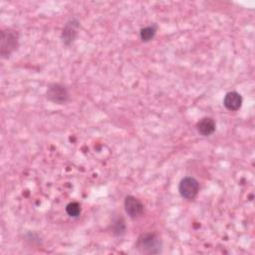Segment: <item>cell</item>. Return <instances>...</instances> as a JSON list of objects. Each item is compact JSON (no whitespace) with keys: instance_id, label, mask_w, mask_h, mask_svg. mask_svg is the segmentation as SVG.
<instances>
[{"instance_id":"6da1fadb","label":"cell","mask_w":255,"mask_h":255,"mask_svg":"<svg viewBox=\"0 0 255 255\" xmlns=\"http://www.w3.org/2000/svg\"><path fill=\"white\" fill-rule=\"evenodd\" d=\"M135 247L143 254H157L161 250V240L154 233H143L137 238Z\"/></svg>"},{"instance_id":"52a82bcc","label":"cell","mask_w":255,"mask_h":255,"mask_svg":"<svg viewBox=\"0 0 255 255\" xmlns=\"http://www.w3.org/2000/svg\"><path fill=\"white\" fill-rule=\"evenodd\" d=\"M223 105L229 111H237L241 108L242 97L237 92H228L223 99Z\"/></svg>"},{"instance_id":"5b68a950","label":"cell","mask_w":255,"mask_h":255,"mask_svg":"<svg viewBox=\"0 0 255 255\" xmlns=\"http://www.w3.org/2000/svg\"><path fill=\"white\" fill-rule=\"evenodd\" d=\"M125 209L128 215L132 218H138L142 215L143 213V204L134 196L132 195H128L125 198Z\"/></svg>"},{"instance_id":"9c48e42d","label":"cell","mask_w":255,"mask_h":255,"mask_svg":"<svg viewBox=\"0 0 255 255\" xmlns=\"http://www.w3.org/2000/svg\"><path fill=\"white\" fill-rule=\"evenodd\" d=\"M155 33H156V25L155 24L150 25V26H146V27L142 28L139 32L140 39L143 42H148L154 37Z\"/></svg>"},{"instance_id":"ba28073f","label":"cell","mask_w":255,"mask_h":255,"mask_svg":"<svg viewBox=\"0 0 255 255\" xmlns=\"http://www.w3.org/2000/svg\"><path fill=\"white\" fill-rule=\"evenodd\" d=\"M196 128L201 135L208 136L215 131L216 124L212 118L205 117V118H202L199 122H197Z\"/></svg>"},{"instance_id":"30bf717a","label":"cell","mask_w":255,"mask_h":255,"mask_svg":"<svg viewBox=\"0 0 255 255\" xmlns=\"http://www.w3.org/2000/svg\"><path fill=\"white\" fill-rule=\"evenodd\" d=\"M66 211L68 213L69 216L71 217H78L81 213V205L74 201V202H70L67 206H66Z\"/></svg>"},{"instance_id":"7a4b0ae2","label":"cell","mask_w":255,"mask_h":255,"mask_svg":"<svg viewBox=\"0 0 255 255\" xmlns=\"http://www.w3.org/2000/svg\"><path fill=\"white\" fill-rule=\"evenodd\" d=\"M19 46V34L13 29H5L1 32L0 54L2 58H9Z\"/></svg>"},{"instance_id":"277c9868","label":"cell","mask_w":255,"mask_h":255,"mask_svg":"<svg viewBox=\"0 0 255 255\" xmlns=\"http://www.w3.org/2000/svg\"><path fill=\"white\" fill-rule=\"evenodd\" d=\"M199 190V183L198 181L191 177V176H186L181 179L178 185V191L180 195L188 200L193 199Z\"/></svg>"},{"instance_id":"8992f818","label":"cell","mask_w":255,"mask_h":255,"mask_svg":"<svg viewBox=\"0 0 255 255\" xmlns=\"http://www.w3.org/2000/svg\"><path fill=\"white\" fill-rule=\"evenodd\" d=\"M79 28H80V23L77 19H71L66 23L61 35L62 41L65 45H70L75 41L78 35Z\"/></svg>"},{"instance_id":"3957f363","label":"cell","mask_w":255,"mask_h":255,"mask_svg":"<svg viewBox=\"0 0 255 255\" xmlns=\"http://www.w3.org/2000/svg\"><path fill=\"white\" fill-rule=\"evenodd\" d=\"M46 95L49 101L57 105H64L69 100V92L67 88L58 83L49 85Z\"/></svg>"},{"instance_id":"8fae6325","label":"cell","mask_w":255,"mask_h":255,"mask_svg":"<svg viewBox=\"0 0 255 255\" xmlns=\"http://www.w3.org/2000/svg\"><path fill=\"white\" fill-rule=\"evenodd\" d=\"M126 231V225H125V222L124 220L121 218L118 219L116 222H115V227H114V233L117 234V235H122L124 234Z\"/></svg>"}]
</instances>
